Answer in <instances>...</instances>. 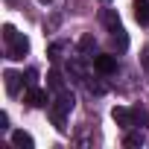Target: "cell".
Instances as JSON below:
<instances>
[{"instance_id":"cell-4","label":"cell","mask_w":149,"mask_h":149,"mask_svg":"<svg viewBox=\"0 0 149 149\" xmlns=\"http://www.w3.org/2000/svg\"><path fill=\"white\" fill-rule=\"evenodd\" d=\"M94 67L102 73V76H108V73L117 70V58H114V56H97V58H94Z\"/></svg>"},{"instance_id":"cell-3","label":"cell","mask_w":149,"mask_h":149,"mask_svg":"<svg viewBox=\"0 0 149 149\" xmlns=\"http://www.w3.org/2000/svg\"><path fill=\"white\" fill-rule=\"evenodd\" d=\"M3 79H6V94H9V97H18V94H21V79H24V76H21V73H15V70H6Z\"/></svg>"},{"instance_id":"cell-1","label":"cell","mask_w":149,"mask_h":149,"mask_svg":"<svg viewBox=\"0 0 149 149\" xmlns=\"http://www.w3.org/2000/svg\"><path fill=\"white\" fill-rule=\"evenodd\" d=\"M3 38H6V44H9V50H6V56H9V58H15V61H18V58H24V56H26L29 41H26V38H24L12 24H6V26H3Z\"/></svg>"},{"instance_id":"cell-11","label":"cell","mask_w":149,"mask_h":149,"mask_svg":"<svg viewBox=\"0 0 149 149\" xmlns=\"http://www.w3.org/2000/svg\"><path fill=\"white\" fill-rule=\"evenodd\" d=\"M143 140H146L143 132H129L126 134V146H143Z\"/></svg>"},{"instance_id":"cell-13","label":"cell","mask_w":149,"mask_h":149,"mask_svg":"<svg viewBox=\"0 0 149 149\" xmlns=\"http://www.w3.org/2000/svg\"><path fill=\"white\" fill-rule=\"evenodd\" d=\"M143 64L149 67V47H146V53H143Z\"/></svg>"},{"instance_id":"cell-8","label":"cell","mask_w":149,"mask_h":149,"mask_svg":"<svg viewBox=\"0 0 149 149\" xmlns=\"http://www.w3.org/2000/svg\"><path fill=\"white\" fill-rule=\"evenodd\" d=\"M12 143L21 146V149H32V146H35L32 134H26V132H12Z\"/></svg>"},{"instance_id":"cell-6","label":"cell","mask_w":149,"mask_h":149,"mask_svg":"<svg viewBox=\"0 0 149 149\" xmlns=\"http://www.w3.org/2000/svg\"><path fill=\"white\" fill-rule=\"evenodd\" d=\"M111 117H114L123 129H132V126H134V114H132L129 108H114V111H111Z\"/></svg>"},{"instance_id":"cell-12","label":"cell","mask_w":149,"mask_h":149,"mask_svg":"<svg viewBox=\"0 0 149 149\" xmlns=\"http://www.w3.org/2000/svg\"><path fill=\"white\" fill-rule=\"evenodd\" d=\"M79 47H82V50H85V53H88V50H91V47H94V38H91V35H85V38H82V41H79Z\"/></svg>"},{"instance_id":"cell-14","label":"cell","mask_w":149,"mask_h":149,"mask_svg":"<svg viewBox=\"0 0 149 149\" xmlns=\"http://www.w3.org/2000/svg\"><path fill=\"white\" fill-rule=\"evenodd\" d=\"M41 3H50V0H41Z\"/></svg>"},{"instance_id":"cell-7","label":"cell","mask_w":149,"mask_h":149,"mask_svg":"<svg viewBox=\"0 0 149 149\" xmlns=\"http://www.w3.org/2000/svg\"><path fill=\"white\" fill-rule=\"evenodd\" d=\"M134 21L140 26L149 24V3H146V0H134Z\"/></svg>"},{"instance_id":"cell-10","label":"cell","mask_w":149,"mask_h":149,"mask_svg":"<svg viewBox=\"0 0 149 149\" xmlns=\"http://www.w3.org/2000/svg\"><path fill=\"white\" fill-rule=\"evenodd\" d=\"M47 85H50L53 91H64V85H61V76H58L56 70H50V73H47Z\"/></svg>"},{"instance_id":"cell-9","label":"cell","mask_w":149,"mask_h":149,"mask_svg":"<svg viewBox=\"0 0 149 149\" xmlns=\"http://www.w3.org/2000/svg\"><path fill=\"white\" fill-rule=\"evenodd\" d=\"M102 24H105V26H108L111 32H117V29H123V26H120V18H117L114 12H102Z\"/></svg>"},{"instance_id":"cell-15","label":"cell","mask_w":149,"mask_h":149,"mask_svg":"<svg viewBox=\"0 0 149 149\" xmlns=\"http://www.w3.org/2000/svg\"><path fill=\"white\" fill-rule=\"evenodd\" d=\"M102 3H108V0H102Z\"/></svg>"},{"instance_id":"cell-2","label":"cell","mask_w":149,"mask_h":149,"mask_svg":"<svg viewBox=\"0 0 149 149\" xmlns=\"http://www.w3.org/2000/svg\"><path fill=\"white\" fill-rule=\"evenodd\" d=\"M73 94H67V91H58V100H56V105H50V117H53V123H56V129L58 132H64L67 126H64V114L73 108Z\"/></svg>"},{"instance_id":"cell-5","label":"cell","mask_w":149,"mask_h":149,"mask_svg":"<svg viewBox=\"0 0 149 149\" xmlns=\"http://www.w3.org/2000/svg\"><path fill=\"white\" fill-rule=\"evenodd\" d=\"M26 102H29L32 108H44V105L50 102V97H47V91H41V88H29V94H26Z\"/></svg>"}]
</instances>
